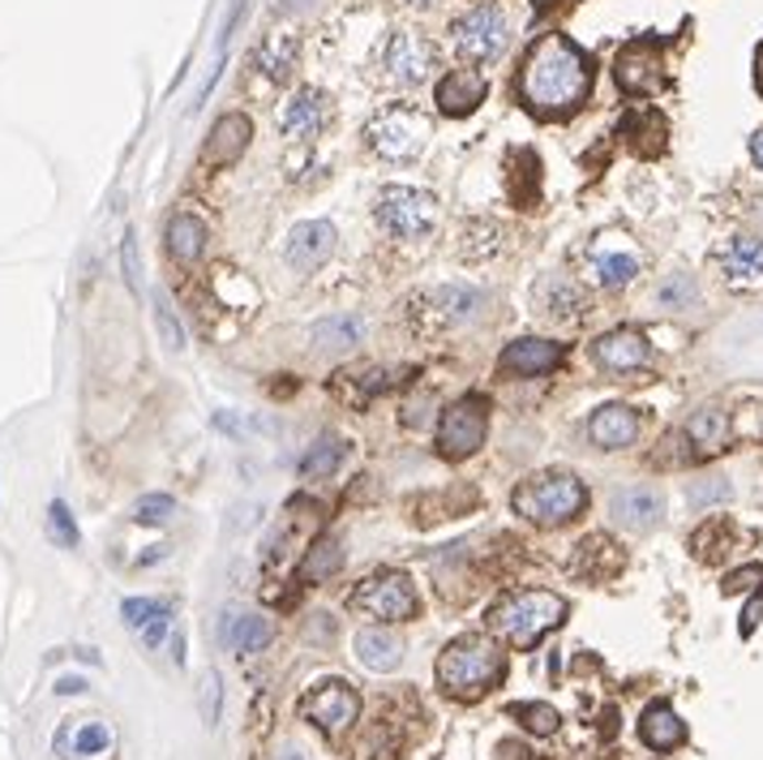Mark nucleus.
<instances>
[{
	"label": "nucleus",
	"mask_w": 763,
	"mask_h": 760,
	"mask_svg": "<svg viewBox=\"0 0 763 760\" xmlns=\"http://www.w3.org/2000/svg\"><path fill=\"white\" fill-rule=\"evenodd\" d=\"M592 95V61L567 34H541L519 73V100L532 116L558 121L571 116Z\"/></svg>",
	"instance_id": "obj_1"
},
{
	"label": "nucleus",
	"mask_w": 763,
	"mask_h": 760,
	"mask_svg": "<svg viewBox=\"0 0 763 760\" xmlns=\"http://www.w3.org/2000/svg\"><path fill=\"white\" fill-rule=\"evenodd\" d=\"M502 675H507V653L489 636H459L438 658V683L455 700H477V696L494 692L502 683Z\"/></svg>",
	"instance_id": "obj_2"
},
{
	"label": "nucleus",
	"mask_w": 763,
	"mask_h": 760,
	"mask_svg": "<svg viewBox=\"0 0 763 760\" xmlns=\"http://www.w3.org/2000/svg\"><path fill=\"white\" fill-rule=\"evenodd\" d=\"M510 507H515L523 520L541 525V529H558V525H571L574 516L588 507V490H583V482H579L574 473L553 468V473L528 477V482L510 495Z\"/></svg>",
	"instance_id": "obj_3"
},
{
	"label": "nucleus",
	"mask_w": 763,
	"mask_h": 760,
	"mask_svg": "<svg viewBox=\"0 0 763 760\" xmlns=\"http://www.w3.org/2000/svg\"><path fill=\"white\" fill-rule=\"evenodd\" d=\"M562 619H567V601L558 594H545V589L510 594L489 610V628L515 649H532L545 631H553Z\"/></svg>",
	"instance_id": "obj_4"
},
{
	"label": "nucleus",
	"mask_w": 763,
	"mask_h": 760,
	"mask_svg": "<svg viewBox=\"0 0 763 760\" xmlns=\"http://www.w3.org/2000/svg\"><path fill=\"white\" fill-rule=\"evenodd\" d=\"M507 43H510V22L498 4H477L472 13H464V18L455 22V48H459V57L472 61V65L498 61V57L507 52Z\"/></svg>",
	"instance_id": "obj_5"
},
{
	"label": "nucleus",
	"mask_w": 763,
	"mask_h": 760,
	"mask_svg": "<svg viewBox=\"0 0 763 760\" xmlns=\"http://www.w3.org/2000/svg\"><path fill=\"white\" fill-rule=\"evenodd\" d=\"M352 606L382 624H404L416 615V589L404 571H374L369 580L356 585Z\"/></svg>",
	"instance_id": "obj_6"
},
{
	"label": "nucleus",
	"mask_w": 763,
	"mask_h": 760,
	"mask_svg": "<svg viewBox=\"0 0 763 760\" xmlns=\"http://www.w3.org/2000/svg\"><path fill=\"white\" fill-rule=\"evenodd\" d=\"M425 138H429V121L413 108H386L382 116L369 121V146L395 164L416 160L425 151Z\"/></svg>",
	"instance_id": "obj_7"
},
{
	"label": "nucleus",
	"mask_w": 763,
	"mask_h": 760,
	"mask_svg": "<svg viewBox=\"0 0 763 760\" xmlns=\"http://www.w3.org/2000/svg\"><path fill=\"white\" fill-rule=\"evenodd\" d=\"M485 430H489V404L480 396L455 399L442 413V426H438V452L446 460H468L485 443Z\"/></svg>",
	"instance_id": "obj_8"
},
{
	"label": "nucleus",
	"mask_w": 763,
	"mask_h": 760,
	"mask_svg": "<svg viewBox=\"0 0 763 760\" xmlns=\"http://www.w3.org/2000/svg\"><path fill=\"white\" fill-rule=\"evenodd\" d=\"M438 220V202L420 190H408V185H386L378 194V224L386 232H395L399 241H416L434 229Z\"/></svg>",
	"instance_id": "obj_9"
},
{
	"label": "nucleus",
	"mask_w": 763,
	"mask_h": 760,
	"mask_svg": "<svg viewBox=\"0 0 763 760\" xmlns=\"http://www.w3.org/2000/svg\"><path fill=\"white\" fill-rule=\"evenodd\" d=\"M382 69H386V78H390L395 87H420V82L434 78L438 52H434V43L420 39V34L395 31L386 39V48H382Z\"/></svg>",
	"instance_id": "obj_10"
},
{
	"label": "nucleus",
	"mask_w": 763,
	"mask_h": 760,
	"mask_svg": "<svg viewBox=\"0 0 763 760\" xmlns=\"http://www.w3.org/2000/svg\"><path fill=\"white\" fill-rule=\"evenodd\" d=\"M356 713H360V696L344 679H330V683H322L318 692H309L301 700V718L326 730V734H344L356 722Z\"/></svg>",
	"instance_id": "obj_11"
},
{
	"label": "nucleus",
	"mask_w": 763,
	"mask_h": 760,
	"mask_svg": "<svg viewBox=\"0 0 763 760\" xmlns=\"http://www.w3.org/2000/svg\"><path fill=\"white\" fill-rule=\"evenodd\" d=\"M613 78L627 95H657L665 87V61H661V48L652 39H639L627 43L613 61Z\"/></svg>",
	"instance_id": "obj_12"
},
{
	"label": "nucleus",
	"mask_w": 763,
	"mask_h": 760,
	"mask_svg": "<svg viewBox=\"0 0 763 760\" xmlns=\"http://www.w3.org/2000/svg\"><path fill=\"white\" fill-rule=\"evenodd\" d=\"M592 357L601 369L609 374H631V369H643L648 357H652V344L648 335L635 327H618V331H604L601 340L592 344Z\"/></svg>",
	"instance_id": "obj_13"
},
{
	"label": "nucleus",
	"mask_w": 763,
	"mask_h": 760,
	"mask_svg": "<svg viewBox=\"0 0 763 760\" xmlns=\"http://www.w3.org/2000/svg\"><path fill=\"white\" fill-rule=\"evenodd\" d=\"M330 254H335V229H330L326 220H305V224H296L292 236H287V245H284L287 266H292V271H301V275L318 271Z\"/></svg>",
	"instance_id": "obj_14"
},
{
	"label": "nucleus",
	"mask_w": 763,
	"mask_h": 760,
	"mask_svg": "<svg viewBox=\"0 0 763 760\" xmlns=\"http://www.w3.org/2000/svg\"><path fill=\"white\" fill-rule=\"evenodd\" d=\"M112 743H116V730L108 727V722H99V718H69V722H61L57 739H52V748H57V757L61 760L99 757V752H108Z\"/></svg>",
	"instance_id": "obj_15"
},
{
	"label": "nucleus",
	"mask_w": 763,
	"mask_h": 760,
	"mask_svg": "<svg viewBox=\"0 0 763 760\" xmlns=\"http://www.w3.org/2000/svg\"><path fill=\"white\" fill-rule=\"evenodd\" d=\"M558 362H562V344L528 335V340H510L507 348H502L498 369L510 374V378H515V374H519V378H541V374H549Z\"/></svg>",
	"instance_id": "obj_16"
},
{
	"label": "nucleus",
	"mask_w": 763,
	"mask_h": 760,
	"mask_svg": "<svg viewBox=\"0 0 763 760\" xmlns=\"http://www.w3.org/2000/svg\"><path fill=\"white\" fill-rule=\"evenodd\" d=\"M609 516L622 525V529L631 533H648L661 525V516H665V498L657 495L652 486H627V490H618V495L609 498Z\"/></svg>",
	"instance_id": "obj_17"
},
{
	"label": "nucleus",
	"mask_w": 763,
	"mask_h": 760,
	"mask_svg": "<svg viewBox=\"0 0 763 760\" xmlns=\"http://www.w3.org/2000/svg\"><path fill=\"white\" fill-rule=\"evenodd\" d=\"M489 95V82L480 69H450L438 82V108L446 116H472Z\"/></svg>",
	"instance_id": "obj_18"
},
{
	"label": "nucleus",
	"mask_w": 763,
	"mask_h": 760,
	"mask_svg": "<svg viewBox=\"0 0 763 760\" xmlns=\"http://www.w3.org/2000/svg\"><path fill=\"white\" fill-rule=\"evenodd\" d=\"M250 138H254L250 116H241V112H227V116H220V121H215V130H211L206 146H202V160H206V164H215V168L236 164V160L245 155Z\"/></svg>",
	"instance_id": "obj_19"
},
{
	"label": "nucleus",
	"mask_w": 763,
	"mask_h": 760,
	"mask_svg": "<svg viewBox=\"0 0 763 760\" xmlns=\"http://www.w3.org/2000/svg\"><path fill=\"white\" fill-rule=\"evenodd\" d=\"M588 438L604 447V452H618V447H631L639 438V413L627 404H604L601 413L588 422Z\"/></svg>",
	"instance_id": "obj_20"
},
{
	"label": "nucleus",
	"mask_w": 763,
	"mask_h": 760,
	"mask_svg": "<svg viewBox=\"0 0 763 760\" xmlns=\"http://www.w3.org/2000/svg\"><path fill=\"white\" fill-rule=\"evenodd\" d=\"M121 619L133 636H142L146 649H160L167 624H172V610H167V601H155V597H129L121 606Z\"/></svg>",
	"instance_id": "obj_21"
},
{
	"label": "nucleus",
	"mask_w": 763,
	"mask_h": 760,
	"mask_svg": "<svg viewBox=\"0 0 763 760\" xmlns=\"http://www.w3.org/2000/svg\"><path fill=\"white\" fill-rule=\"evenodd\" d=\"M322 125H326V100H322L318 91H301V95L279 112V130H284L287 138H296V142L318 138Z\"/></svg>",
	"instance_id": "obj_22"
},
{
	"label": "nucleus",
	"mask_w": 763,
	"mask_h": 760,
	"mask_svg": "<svg viewBox=\"0 0 763 760\" xmlns=\"http://www.w3.org/2000/svg\"><path fill=\"white\" fill-rule=\"evenodd\" d=\"M639 739L657 752H673L686 743V722L669 709V705H648L643 718H639Z\"/></svg>",
	"instance_id": "obj_23"
},
{
	"label": "nucleus",
	"mask_w": 763,
	"mask_h": 760,
	"mask_svg": "<svg viewBox=\"0 0 763 760\" xmlns=\"http://www.w3.org/2000/svg\"><path fill=\"white\" fill-rule=\"evenodd\" d=\"M356 658H360V666H365V670L386 675V670H395V666L404 661V640H399L395 631L365 628L360 636H356Z\"/></svg>",
	"instance_id": "obj_24"
},
{
	"label": "nucleus",
	"mask_w": 763,
	"mask_h": 760,
	"mask_svg": "<svg viewBox=\"0 0 763 760\" xmlns=\"http://www.w3.org/2000/svg\"><path fill=\"white\" fill-rule=\"evenodd\" d=\"M622 571V550L609 541V537H583L579 541V555H574V576H588V580H609Z\"/></svg>",
	"instance_id": "obj_25"
},
{
	"label": "nucleus",
	"mask_w": 763,
	"mask_h": 760,
	"mask_svg": "<svg viewBox=\"0 0 763 760\" xmlns=\"http://www.w3.org/2000/svg\"><path fill=\"white\" fill-rule=\"evenodd\" d=\"M220 631L232 653H257V649H266L271 636H275L271 619H262V615H227Z\"/></svg>",
	"instance_id": "obj_26"
},
{
	"label": "nucleus",
	"mask_w": 763,
	"mask_h": 760,
	"mask_svg": "<svg viewBox=\"0 0 763 760\" xmlns=\"http://www.w3.org/2000/svg\"><path fill=\"white\" fill-rule=\"evenodd\" d=\"M686 438H691V447H695L700 456L721 452V447H725V438H730V413H725V408H716V404L700 408V413L686 422Z\"/></svg>",
	"instance_id": "obj_27"
},
{
	"label": "nucleus",
	"mask_w": 763,
	"mask_h": 760,
	"mask_svg": "<svg viewBox=\"0 0 763 760\" xmlns=\"http://www.w3.org/2000/svg\"><path fill=\"white\" fill-rule=\"evenodd\" d=\"M725 275L733 284H760L763 280V236H733L725 250Z\"/></svg>",
	"instance_id": "obj_28"
},
{
	"label": "nucleus",
	"mask_w": 763,
	"mask_h": 760,
	"mask_svg": "<svg viewBox=\"0 0 763 760\" xmlns=\"http://www.w3.org/2000/svg\"><path fill=\"white\" fill-rule=\"evenodd\" d=\"M588 275L601 284V288H622L639 275V259L635 250H597L592 263H588Z\"/></svg>",
	"instance_id": "obj_29"
},
{
	"label": "nucleus",
	"mask_w": 763,
	"mask_h": 760,
	"mask_svg": "<svg viewBox=\"0 0 763 760\" xmlns=\"http://www.w3.org/2000/svg\"><path fill=\"white\" fill-rule=\"evenodd\" d=\"M163 241H167V254H172L176 263H193V259L206 250V224L193 220V215H172Z\"/></svg>",
	"instance_id": "obj_30"
},
{
	"label": "nucleus",
	"mask_w": 763,
	"mask_h": 760,
	"mask_svg": "<svg viewBox=\"0 0 763 760\" xmlns=\"http://www.w3.org/2000/svg\"><path fill=\"white\" fill-rule=\"evenodd\" d=\"M348 456V443L339 438V434H322L318 443L305 452V460H301V477H309V482H322V477H330L335 468H339V460Z\"/></svg>",
	"instance_id": "obj_31"
},
{
	"label": "nucleus",
	"mask_w": 763,
	"mask_h": 760,
	"mask_svg": "<svg viewBox=\"0 0 763 760\" xmlns=\"http://www.w3.org/2000/svg\"><path fill=\"white\" fill-rule=\"evenodd\" d=\"M257 69L271 78V82H287L292 69H296V39L287 34H271L262 48H257Z\"/></svg>",
	"instance_id": "obj_32"
},
{
	"label": "nucleus",
	"mask_w": 763,
	"mask_h": 760,
	"mask_svg": "<svg viewBox=\"0 0 763 760\" xmlns=\"http://www.w3.org/2000/svg\"><path fill=\"white\" fill-rule=\"evenodd\" d=\"M314 344H318L322 353H339V348L360 344V318H348V314L318 318V323H314Z\"/></svg>",
	"instance_id": "obj_33"
},
{
	"label": "nucleus",
	"mask_w": 763,
	"mask_h": 760,
	"mask_svg": "<svg viewBox=\"0 0 763 760\" xmlns=\"http://www.w3.org/2000/svg\"><path fill=\"white\" fill-rule=\"evenodd\" d=\"M434 301H438V310L450 314L455 323L477 318L480 310H485V297H480V288H472V284H446V288L434 293Z\"/></svg>",
	"instance_id": "obj_34"
},
{
	"label": "nucleus",
	"mask_w": 763,
	"mask_h": 760,
	"mask_svg": "<svg viewBox=\"0 0 763 760\" xmlns=\"http://www.w3.org/2000/svg\"><path fill=\"white\" fill-rule=\"evenodd\" d=\"M537 301H541L545 314H558V318H571L579 310V288H571L562 275H545L541 288H537Z\"/></svg>",
	"instance_id": "obj_35"
},
{
	"label": "nucleus",
	"mask_w": 763,
	"mask_h": 760,
	"mask_svg": "<svg viewBox=\"0 0 763 760\" xmlns=\"http://www.w3.org/2000/svg\"><path fill=\"white\" fill-rule=\"evenodd\" d=\"M339 567H344L339 537H322L318 546L309 550V559H305V580H326V576H335Z\"/></svg>",
	"instance_id": "obj_36"
},
{
	"label": "nucleus",
	"mask_w": 763,
	"mask_h": 760,
	"mask_svg": "<svg viewBox=\"0 0 763 760\" xmlns=\"http://www.w3.org/2000/svg\"><path fill=\"white\" fill-rule=\"evenodd\" d=\"M510 718H519V722L532 730V734H553V730L562 727L558 709H553V705H545V700H523V705H510Z\"/></svg>",
	"instance_id": "obj_37"
},
{
	"label": "nucleus",
	"mask_w": 763,
	"mask_h": 760,
	"mask_svg": "<svg viewBox=\"0 0 763 760\" xmlns=\"http://www.w3.org/2000/svg\"><path fill=\"white\" fill-rule=\"evenodd\" d=\"M155 327H160L163 344H167L172 353H181V348H185V327H181V318H176V310H172L167 293H155Z\"/></svg>",
	"instance_id": "obj_38"
},
{
	"label": "nucleus",
	"mask_w": 763,
	"mask_h": 760,
	"mask_svg": "<svg viewBox=\"0 0 763 760\" xmlns=\"http://www.w3.org/2000/svg\"><path fill=\"white\" fill-rule=\"evenodd\" d=\"M176 516V503L167 495H146L138 498V507H133V520L138 525H163V520H172Z\"/></svg>",
	"instance_id": "obj_39"
},
{
	"label": "nucleus",
	"mask_w": 763,
	"mask_h": 760,
	"mask_svg": "<svg viewBox=\"0 0 763 760\" xmlns=\"http://www.w3.org/2000/svg\"><path fill=\"white\" fill-rule=\"evenodd\" d=\"M733 495V486L725 477H700L691 482V507H712V503H725Z\"/></svg>",
	"instance_id": "obj_40"
},
{
	"label": "nucleus",
	"mask_w": 763,
	"mask_h": 760,
	"mask_svg": "<svg viewBox=\"0 0 763 760\" xmlns=\"http://www.w3.org/2000/svg\"><path fill=\"white\" fill-rule=\"evenodd\" d=\"M48 529H52V537L61 541L64 550H73V546H78V525H73V516H69V507H64V503H52V507H48Z\"/></svg>",
	"instance_id": "obj_41"
},
{
	"label": "nucleus",
	"mask_w": 763,
	"mask_h": 760,
	"mask_svg": "<svg viewBox=\"0 0 763 760\" xmlns=\"http://www.w3.org/2000/svg\"><path fill=\"white\" fill-rule=\"evenodd\" d=\"M197 688H202V722H206V727H215V722H220V700H223L220 675H215V670H206Z\"/></svg>",
	"instance_id": "obj_42"
},
{
	"label": "nucleus",
	"mask_w": 763,
	"mask_h": 760,
	"mask_svg": "<svg viewBox=\"0 0 763 760\" xmlns=\"http://www.w3.org/2000/svg\"><path fill=\"white\" fill-rule=\"evenodd\" d=\"M657 301H661L665 310H682V305H691V301H695V284H691V275H678V280L661 284Z\"/></svg>",
	"instance_id": "obj_43"
},
{
	"label": "nucleus",
	"mask_w": 763,
	"mask_h": 760,
	"mask_svg": "<svg viewBox=\"0 0 763 760\" xmlns=\"http://www.w3.org/2000/svg\"><path fill=\"white\" fill-rule=\"evenodd\" d=\"M121 266H125V284L138 293L142 288V263H138V236L133 232H125V241H121Z\"/></svg>",
	"instance_id": "obj_44"
},
{
	"label": "nucleus",
	"mask_w": 763,
	"mask_h": 760,
	"mask_svg": "<svg viewBox=\"0 0 763 760\" xmlns=\"http://www.w3.org/2000/svg\"><path fill=\"white\" fill-rule=\"evenodd\" d=\"M755 585H763V567H760V563H751V567H742V571L725 576V594H746V589H755Z\"/></svg>",
	"instance_id": "obj_45"
},
{
	"label": "nucleus",
	"mask_w": 763,
	"mask_h": 760,
	"mask_svg": "<svg viewBox=\"0 0 763 760\" xmlns=\"http://www.w3.org/2000/svg\"><path fill=\"white\" fill-rule=\"evenodd\" d=\"M760 615H763V594L755 597V601H751L746 610H742V636H751V631H755V624H760Z\"/></svg>",
	"instance_id": "obj_46"
},
{
	"label": "nucleus",
	"mask_w": 763,
	"mask_h": 760,
	"mask_svg": "<svg viewBox=\"0 0 763 760\" xmlns=\"http://www.w3.org/2000/svg\"><path fill=\"white\" fill-rule=\"evenodd\" d=\"M751 160L763 168V125L755 133H751Z\"/></svg>",
	"instance_id": "obj_47"
},
{
	"label": "nucleus",
	"mask_w": 763,
	"mask_h": 760,
	"mask_svg": "<svg viewBox=\"0 0 763 760\" xmlns=\"http://www.w3.org/2000/svg\"><path fill=\"white\" fill-rule=\"evenodd\" d=\"M82 688H87V683H82V679H61V683H57V692H82Z\"/></svg>",
	"instance_id": "obj_48"
},
{
	"label": "nucleus",
	"mask_w": 763,
	"mask_h": 760,
	"mask_svg": "<svg viewBox=\"0 0 763 760\" xmlns=\"http://www.w3.org/2000/svg\"><path fill=\"white\" fill-rule=\"evenodd\" d=\"M755 87H760V95H763V43H760V52H755Z\"/></svg>",
	"instance_id": "obj_49"
},
{
	"label": "nucleus",
	"mask_w": 763,
	"mask_h": 760,
	"mask_svg": "<svg viewBox=\"0 0 763 760\" xmlns=\"http://www.w3.org/2000/svg\"><path fill=\"white\" fill-rule=\"evenodd\" d=\"M408 4H429V0H408Z\"/></svg>",
	"instance_id": "obj_50"
}]
</instances>
